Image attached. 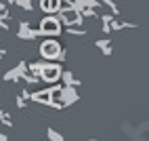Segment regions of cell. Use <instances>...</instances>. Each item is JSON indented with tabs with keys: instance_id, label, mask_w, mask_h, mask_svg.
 Returning <instances> with one entry per match:
<instances>
[{
	"instance_id": "cell-1",
	"label": "cell",
	"mask_w": 149,
	"mask_h": 141,
	"mask_svg": "<svg viewBox=\"0 0 149 141\" xmlns=\"http://www.w3.org/2000/svg\"><path fill=\"white\" fill-rule=\"evenodd\" d=\"M38 53L46 61H61V59H65V53L61 51V44L55 40V36H46V40H42L40 48H38Z\"/></svg>"
},
{
	"instance_id": "cell-2",
	"label": "cell",
	"mask_w": 149,
	"mask_h": 141,
	"mask_svg": "<svg viewBox=\"0 0 149 141\" xmlns=\"http://www.w3.org/2000/svg\"><path fill=\"white\" fill-rule=\"evenodd\" d=\"M61 17H44L40 19V34L42 36H59V32H61Z\"/></svg>"
},
{
	"instance_id": "cell-3",
	"label": "cell",
	"mask_w": 149,
	"mask_h": 141,
	"mask_svg": "<svg viewBox=\"0 0 149 141\" xmlns=\"http://www.w3.org/2000/svg\"><path fill=\"white\" fill-rule=\"evenodd\" d=\"M61 78H63V69H61V65H57V63H48L46 59H44L42 82H48V84H53V82H57V80H61Z\"/></svg>"
}]
</instances>
